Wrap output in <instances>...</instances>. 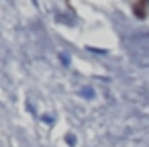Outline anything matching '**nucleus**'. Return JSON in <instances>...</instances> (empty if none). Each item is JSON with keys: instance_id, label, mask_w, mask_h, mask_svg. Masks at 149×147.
Returning <instances> with one entry per match:
<instances>
[{"instance_id": "1", "label": "nucleus", "mask_w": 149, "mask_h": 147, "mask_svg": "<svg viewBox=\"0 0 149 147\" xmlns=\"http://www.w3.org/2000/svg\"><path fill=\"white\" fill-rule=\"evenodd\" d=\"M78 94H80L82 98L90 100V98H94V88H92V86H82V88L78 90Z\"/></svg>"}, {"instance_id": "2", "label": "nucleus", "mask_w": 149, "mask_h": 147, "mask_svg": "<svg viewBox=\"0 0 149 147\" xmlns=\"http://www.w3.org/2000/svg\"><path fill=\"white\" fill-rule=\"evenodd\" d=\"M65 141H68L70 145H76V135H74V133H70V135H65Z\"/></svg>"}, {"instance_id": "3", "label": "nucleus", "mask_w": 149, "mask_h": 147, "mask_svg": "<svg viewBox=\"0 0 149 147\" xmlns=\"http://www.w3.org/2000/svg\"><path fill=\"white\" fill-rule=\"evenodd\" d=\"M61 61H63V65L68 68V65H70V55H61Z\"/></svg>"}]
</instances>
